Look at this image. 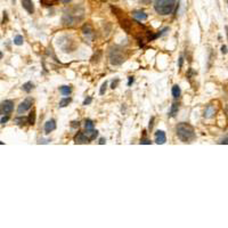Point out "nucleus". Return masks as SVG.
<instances>
[{"instance_id":"nucleus-10","label":"nucleus","mask_w":228,"mask_h":228,"mask_svg":"<svg viewBox=\"0 0 228 228\" xmlns=\"http://www.w3.org/2000/svg\"><path fill=\"white\" fill-rule=\"evenodd\" d=\"M22 6L28 14H33L34 13V6L32 0H22Z\"/></svg>"},{"instance_id":"nucleus-18","label":"nucleus","mask_w":228,"mask_h":228,"mask_svg":"<svg viewBox=\"0 0 228 228\" xmlns=\"http://www.w3.org/2000/svg\"><path fill=\"white\" fill-rule=\"evenodd\" d=\"M15 122H16L18 125L25 124V123H28V118H22V116H18L15 119Z\"/></svg>"},{"instance_id":"nucleus-1","label":"nucleus","mask_w":228,"mask_h":228,"mask_svg":"<svg viewBox=\"0 0 228 228\" xmlns=\"http://www.w3.org/2000/svg\"><path fill=\"white\" fill-rule=\"evenodd\" d=\"M85 16V10L81 6H74L64 11L62 16V23L65 26H73L80 22Z\"/></svg>"},{"instance_id":"nucleus-25","label":"nucleus","mask_w":228,"mask_h":228,"mask_svg":"<svg viewBox=\"0 0 228 228\" xmlns=\"http://www.w3.org/2000/svg\"><path fill=\"white\" fill-rule=\"evenodd\" d=\"M91 100H92V98H91V97H88V98H86L85 102H83V105H88V104H90Z\"/></svg>"},{"instance_id":"nucleus-16","label":"nucleus","mask_w":228,"mask_h":228,"mask_svg":"<svg viewBox=\"0 0 228 228\" xmlns=\"http://www.w3.org/2000/svg\"><path fill=\"white\" fill-rule=\"evenodd\" d=\"M180 88H179V86H173L172 87V96H173V98L175 99H177V98H179V96H180Z\"/></svg>"},{"instance_id":"nucleus-8","label":"nucleus","mask_w":228,"mask_h":228,"mask_svg":"<svg viewBox=\"0 0 228 228\" xmlns=\"http://www.w3.org/2000/svg\"><path fill=\"white\" fill-rule=\"evenodd\" d=\"M166 142V136H165V132L162 130H158L155 132V142L159 144V145H162Z\"/></svg>"},{"instance_id":"nucleus-34","label":"nucleus","mask_w":228,"mask_h":228,"mask_svg":"<svg viewBox=\"0 0 228 228\" xmlns=\"http://www.w3.org/2000/svg\"><path fill=\"white\" fill-rule=\"evenodd\" d=\"M142 1L144 2V4H149V2L152 1V0H142Z\"/></svg>"},{"instance_id":"nucleus-12","label":"nucleus","mask_w":228,"mask_h":228,"mask_svg":"<svg viewBox=\"0 0 228 228\" xmlns=\"http://www.w3.org/2000/svg\"><path fill=\"white\" fill-rule=\"evenodd\" d=\"M134 17L139 21H145V20H147V14H145L142 10H136L134 11Z\"/></svg>"},{"instance_id":"nucleus-24","label":"nucleus","mask_w":228,"mask_h":228,"mask_svg":"<svg viewBox=\"0 0 228 228\" xmlns=\"http://www.w3.org/2000/svg\"><path fill=\"white\" fill-rule=\"evenodd\" d=\"M8 120H9V115H2V116H1V120H0V122H1V124L4 125Z\"/></svg>"},{"instance_id":"nucleus-19","label":"nucleus","mask_w":228,"mask_h":228,"mask_svg":"<svg viewBox=\"0 0 228 228\" xmlns=\"http://www.w3.org/2000/svg\"><path fill=\"white\" fill-rule=\"evenodd\" d=\"M23 42H24V39H23L22 35H20V34H17L16 37L14 38V44H15L16 46L23 45Z\"/></svg>"},{"instance_id":"nucleus-28","label":"nucleus","mask_w":228,"mask_h":228,"mask_svg":"<svg viewBox=\"0 0 228 228\" xmlns=\"http://www.w3.org/2000/svg\"><path fill=\"white\" fill-rule=\"evenodd\" d=\"M140 144H147V145H149V144H151V140H149V139H142Z\"/></svg>"},{"instance_id":"nucleus-26","label":"nucleus","mask_w":228,"mask_h":228,"mask_svg":"<svg viewBox=\"0 0 228 228\" xmlns=\"http://www.w3.org/2000/svg\"><path fill=\"white\" fill-rule=\"evenodd\" d=\"M219 144H228V137H225V138H222L221 140L219 142Z\"/></svg>"},{"instance_id":"nucleus-30","label":"nucleus","mask_w":228,"mask_h":228,"mask_svg":"<svg viewBox=\"0 0 228 228\" xmlns=\"http://www.w3.org/2000/svg\"><path fill=\"white\" fill-rule=\"evenodd\" d=\"M221 52L222 54H227V47L226 46H222L221 47Z\"/></svg>"},{"instance_id":"nucleus-11","label":"nucleus","mask_w":228,"mask_h":228,"mask_svg":"<svg viewBox=\"0 0 228 228\" xmlns=\"http://www.w3.org/2000/svg\"><path fill=\"white\" fill-rule=\"evenodd\" d=\"M214 113H216V108H214V106H213V105H208L204 111V118L210 119V118L213 116V114Z\"/></svg>"},{"instance_id":"nucleus-9","label":"nucleus","mask_w":228,"mask_h":228,"mask_svg":"<svg viewBox=\"0 0 228 228\" xmlns=\"http://www.w3.org/2000/svg\"><path fill=\"white\" fill-rule=\"evenodd\" d=\"M56 129V121L54 119H50L48 120L47 122L45 123V132L48 135V134H50L51 131H54Z\"/></svg>"},{"instance_id":"nucleus-21","label":"nucleus","mask_w":228,"mask_h":228,"mask_svg":"<svg viewBox=\"0 0 228 228\" xmlns=\"http://www.w3.org/2000/svg\"><path fill=\"white\" fill-rule=\"evenodd\" d=\"M71 102V98L68 97V98H63L62 100L59 102V107H65V106H68V104Z\"/></svg>"},{"instance_id":"nucleus-7","label":"nucleus","mask_w":228,"mask_h":228,"mask_svg":"<svg viewBox=\"0 0 228 228\" xmlns=\"http://www.w3.org/2000/svg\"><path fill=\"white\" fill-rule=\"evenodd\" d=\"M90 142V139L88 138V136L86 135L85 132H78L74 136V142L75 144H87Z\"/></svg>"},{"instance_id":"nucleus-33","label":"nucleus","mask_w":228,"mask_h":228,"mask_svg":"<svg viewBox=\"0 0 228 228\" xmlns=\"http://www.w3.org/2000/svg\"><path fill=\"white\" fill-rule=\"evenodd\" d=\"M153 120H154V118L151 119V122H149V129H152V127H153Z\"/></svg>"},{"instance_id":"nucleus-5","label":"nucleus","mask_w":228,"mask_h":228,"mask_svg":"<svg viewBox=\"0 0 228 228\" xmlns=\"http://www.w3.org/2000/svg\"><path fill=\"white\" fill-rule=\"evenodd\" d=\"M32 104H33V99H32L31 97L25 98V99L18 105V107H17V114L22 115L23 113H25L26 111H28L30 108L32 107Z\"/></svg>"},{"instance_id":"nucleus-2","label":"nucleus","mask_w":228,"mask_h":228,"mask_svg":"<svg viewBox=\"0 0 228 228\" xmlns=\"http://www.w3.org/2000/svg\"><path fill=\"white\" fill-rule=\"evenodd\" d=\"M177 136L178 138L182 140V142H192L196 138L195 131L192 125H189L188 123L182 122L177 125Z\"/></svg>"},{"instance_id":"nucleus-31","label":"nucleus","mask_w":228,"mask_h":228,"mask_svg":"<svg viewBox=\"0 0 228 228\" xmlns=\"http://www.w3.org/2000/svg\"><path fill=\"white\" fill-rule=\"evenodd\" d=\"M134 82V78L132 76H129V81H128V86H131V83Z\"/></svg>"},{"instance_id":"nucleus-17","label":"nucleus","mask_w":228,"mask_h":228,"mask_svg":"<svg viewBox=\"0 0 228 228\" xmlns=\"http://www.w3.org/2000/svg\"><path fill=\"white\" fill-rule=\"evenodd\" d=\"M33 87H34L33 83L28 81V82H26V83H24V85H23L22 89H23L24 91H25V92H30V91L33 89Z\"/></svg>"},{"instance_id":"nucleus-6","label":"nucleus","mask_w":228,"mask_h":228,"mask_svg":"<svg viewBox=\"0 0 228 228\" xmlns=\"http://www.w3.org/2000/svg\"><path fill=\"white\" fill-rule=\"evenodd\" d=\"M1 115H9L14 111V102L11 99H6L1 103Z\"/></svg>"},{"instance_id":"nucleus-37","label":"nucleus","mask_w":228,"mask_h":228,"mask_svg":"<svg viewBox=\"0 0 228 228\" xmlns=\"http://www.w3.org/2000/svg\"><path fill=\"white\" fill-rule=\"evenodd\" d=\"M111 1H118V0H111Z\"/></svg>"},{"instance_id":"nucleus-27","label":"nucleus","mask_w":228,"mask_h":228,"mask_svg":"<svg viewBox=\"0 0 228 228\" xmlns=\"http://www.w3.org/2000/svg\"><path fill=\"white\" fill-rule=\"evenodd\" d=\"M182 62H184V58H182V56H180L179 57V65H178V68H182Z\"/></svg>"},{"instance_id":"nucleus-15","label":"nucleus","mask_w":228,"mask_h":228,"mask_svg":"<svg viewBox=\"0 0 228 228\" xmlns=\"http://www.w3.org/2000/svg\"><path fill=\"white\" fill-rule=\"evenodd\" d=\"M178 110H179L178 104H177V103H173V104L171 105V110H170V112H169V116H170V118L176 116V114L178 113Z\"/></svg>"},{"instance_id":"nucleus-20","label":"nucleus","mask_w":228,"mask_h":228,"mask_svg":"<svg viewBox=\"0 0 228 228\" xmlns=\"http://www.w3.org/2000/svg\"><path fill=\"white\" fill-rule=\"evenodd\" d=\"M28 124H34V122H35V112H34V110H32V112L28 114Z\"/></svg>"},{"instance_id":"nucleus-36","label":"nucleus","mask_w":228,"mask_h":228,"mask_svg":"<svg viewBox=\"0 0 228 228\" xmlns=\"http://www.w3.org/2000/svg\"><path fill=\"white\" fill-rule=\"evenodd\" d=\"M62 1H63V2H65V4H66V2H68L70 0H62Z\"/></svg>"},{"instance_id":"nucleus-13","label":"nucleus","mask_w":228,"mask_h":228,"mask_svg":"<svg viewBox=\"0 0 228 228\" xmlns=\"http://www.w3.org/2000/svg\"><path fill=\"white\" fill-rule=\"evenodd\" d=\"M86 135L88 136V138L90 139V140H94V139H96V137L98 136V131L95 130V129H90V130H87L86 129Z\"/></svg>"},{"instance_id":"nucleus-23","label":"nucleus","mask_w":228,"mask_h":228,"mask_svg":"<svg viewBox=\"0 0 228 228\" xmlns=\"http://www.w3.org/2000/svg\"><path fill=\"white\" fill-rule=\"evenodd\" d=\"M106 87H107V82L105 81V82L102 85V87H100V90H99V94H100V95H104V94H105V91H106Z\"/></svg>"},{"instance_id":"nucleus-35","label":"nucleus","mask_w":228,"mask_h":228,"mask_svg":"<svg viewBox=\"0 0 228 228\" xmlns=\"http://www.w3.org/2000/svg\"><path fill=\"white\" fill-rule=\"evenodd\" d=\"M226 34H227V38H228V26H226Z\"/></svg>"},{"instance_id":"nucleus-3","label":"nucleus","mask_w":228,"mask_h":228,"mask_svg":"<svg viewBox=\"0 0 228 228\" xmlns=\"http://www.w3.org/2000/svg\"><path fill=\"white\" fill-rule=\"evenodd\" d=\"M175 7H176V0H155L154 2L155 11L162 16L171 14L175 10Z\"/></svg>"},{"instance_id":"nucleus-22","label":"nucleus","mask_w":228,"mask_h":228,"mask_svg":"<svg viewBox=\"0 0 228 228\" xmlns=\"http://www.w3.org/2000/svg\"><path fill=\"white\" fill-rule=\"evenodd\" d=\"M85 125H86V129L87 130H90V129H94V122L91 121V120H86V123H85Z\"/></svg>"},{"instance_id":"nucleus-29","label":"nucleus","mask_w":228,"mask_h":228,"mask_svg":"<svg viewBox=\"0 0 228 228\" xmlns=\"http://www.w3.org/2000/svg\"><path fill=\"white\" fill-rule=\"evenodd\" d=\"M118 83H119V79L115 80V82L113 81V82H112V88H113V89L114 88H116V85H118Z\"/></svg>"},{"instance_id":"nucleus-4","label":"nucleus","mask_w":228,"mask_h":228,"mask_svg":"<svg viewBox=\"0 0 228 228\" xmlns=\"http://www.w3.org/2000/svg\"><path fill=\"white\" fill-rule=\"evenodd\" d=\"M124 61V57L121 54V50H119L118 48H113L111 52H110V62L113 65H120L122 64Z\"/></svg>"},{"instance_id":"nucleus-14","label":"nucleus","mask_w":228,"mask_h":228,"mask_svg":"<svg viewBox=\"0 0 228 228\" xmlns=\"http://www.w3.org/2000/svg\"><path fill=\"white\" fill-rule=\"evenodd\" d=\"M59 92L64 96H68V95H71L72 89L70 86H62V87H59Z\"/></svg>"},{"instance_id":"nucleus-32","label":"nucleus","mask_w":228,"mask_h":228,"mask_svg":"<svg viewBox=\"0 0 228 228\" xmlns=\"http://www.w3.org/2000/svg\"><path fill=\"white\" fill-rule=\"evenodd\" d=\"M105 142H106V140H105L104 138H100V139H99V144H100V145H103V144H105Z\"/></svg>"}]
</instances>
